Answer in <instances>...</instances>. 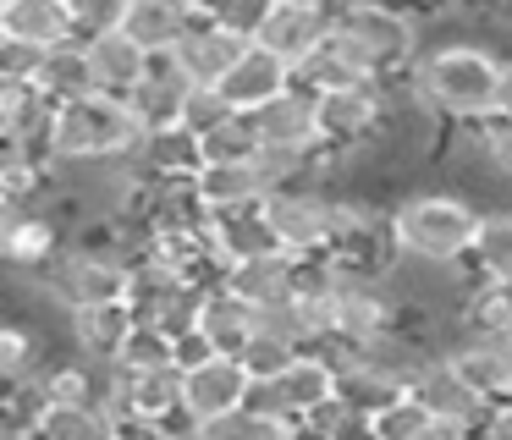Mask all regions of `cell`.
<instances>
[{"label":"cell","mask_w":512,"mask_h":440,"mask_svg":"<svg viewBox=\"0 0 512 440\" xmlns=\"http://www.w3.org/2000/svg\"><path fill=\"white\" fill-rule=\"evenodd\" d=\"M430 105L446 121H490L501 116V88H507V55L479 39H446L413 61Z\"/></svg>","instance_id":"6da1fadb"},{"label":"cell","mask_w":512,"mask_h":440,"mask_svg":"<svg viewBox=\"0 0 512 440\" xmlns=\"http://www.w3.org/2000/svg\"><path fill=\"white\" fill-rule=\"evenodd\" d=\"M479 220H485V209L463 193H408L391 204V237L408 259L463 264L474 253Z\"/></svg>","instance_id":"7a4b0ae2"},{"label":"cell","mask_w":512,"mask_h":440,"mask_svg":"<svg viewBox=\"0 0 512 440\" xmlns=\"http://www.w3.org/2000/svg\"><path fill=\"white\" fill-rule=\"evenodd\" d=\"M138 143H144V127H138L133 105L122 94H105V88L56 105V121H50V149H56V160H78V165L122 160Z\"/></svg>","instance_id":"3957f363"},{"label":"cell","mask_w":512,"mask_h":440,"mask_svg":"<svg viewBox=\"0 0 512 440\" xmlns=\"http://www.w3.org/2000/svg\"><path fill=\"white\" fill-rule=\"evenodd\" d=\"M419 22V11L397 6V0H358V6L336 11V39L364 77H391L424 55Z\"/></svg>","instance_id":"277c9868"},{"label":"cell","mask_w":512,"mask_h":440,"mask_svg":"<svg viewBox=\"0 0 512 440\" xmlns=\"http://www.w3.org/2000/svg\"><path fill=\"white\" fill-rule=\"evenodd\" d=\"M265 215L276 226L281 248L292 253H320L331 248V226H336V187L309 176V182H287L265 193Z\"/></svg>","instance_id":"5b68a950"},{"label":"cell","mask_w":512,"mask_h":440,"mask_svg":"<svg viewBox=\"0 0 512 440\" xmlns=\"http://www.w3.org/2000/svg\"><path fill=\"white\" fill-rule=\"evenodd\" d=\"M380 132H386V88H380V77L320 88V138H325V149H358V143H375Z\"/></svg>","instance_id":"8992f818"},{"label":"cell","mask_w":512,"mask_h":440,"mask_svg":"<svg viewBox=\"0 0 512 440\" xmlns=\"http://www.w3.org/2000/svg\"><path fill=\"white\" fill-rule=\"evenodd\" d=\"M402 325V297L391 292L386 275H347L336 286V336L364 347V341H380L386 330Z\"/></svg>","instance_id":"52a82bcc"},{"label":"cell","mask_w":512,"mask_h":440,"mask_svg":"<svg viewBox=\"0 0 512 440\" xmlns=\"http://www.w3.org/2000/svg\"><path fill=\"white\" fill-rule=\"evenodd\" d=\"M193 77L177 66V50H155L149 55V72L127 88V105H133L138 127L155 132V127H177L188 121V99H193Z\"/></svg>","instance_id":"ba28073f"},{"label":"cell","mask_w":512,"mask_h":440,"mask_svg":"<svg viewBox=\"0 0 512 440\" xmlns=\"http://www.w3.org/2000/svg\"><path fill=\"white\" fill-rule=\"evenodd\" d=\"M446 363L474 385L485 402L512 396V336L507 330H457L446 341Z\"/></svg>","instance_id":"9c48e42d"},{"label":"cell","mask_w":512,"mask_h":440,"mask_svg":"<svg viewBox=\"0 0 512 440\" xmlns=\"http://www.w3.org/2000/svg\"><path fill=\"white\" fill-rule=\"evenodd\" d=\"M413 391L430 402V413L441 418L446 435H479V424H485V413H490V402L452 369V363H446V352L424 363L419 380H413Z\"/></svg>","instance_id":"30bf717a"},{"label":"cell","mask_w":512,"mask_h":440,"mask_svg":"<svg viewBox=\"0 0 512 440\" xmlns=\"http://www.w3.org/2000/svg\"><path fill=\"white\" fill-rule=\"evenodd\" d=\"M138 314L127 297H111V303H83V308H67V330H72V347L78 358H89L94 369H111L122 358L127 336H133Z\"/></svg>","instance_id":"8fae6325"},{"label":"cell","mask_w":512,"mask_h":440,"mask_svg":"<svg viewBox=\"0 0 512 440\" xmlns=\"http://www.w3.org/2000/svg\"><path fill=\"white\" fill-rule=\"evenodd\" d=\"M254 127L265 143H287V149H325L320 138V88H303L298 77H292V88H281L276 99H265V105L254 110Z\"/></svg>","instance_id":"7c38bea8"},{"label":"cell","mask_w":512,"mask_h":440,"mask_svg":"<svg viewBox=\"0 0 512 440\" xmlns=\"http://www.w3.org/2000/svg\"><path fill=\"white\" fill-rule=\"evenodd\" d=\"M331 28H336V11H331V6H309V0H276V6H270V17L259 22L254 44H265V50H276L281 61L298 66Z\"/></svg>","instance_id":"4fadbf2b"},{"label":"cell","mask_w":512,"mask_h":440,"mask_svg":"<svg viewBox=\"0 0 512 440\" xmlns=\"http://www.w3.org/2000/svg\"><path fill=\"white\" fill-rule=\"evenodd\" d=\"M248 44H254V39L232 33L221 17H193L188 33H182L171 50H177V66L193 77V83H221V77L237 66V55H243Z\"/></svg>","instance_id":"5bb4252c"},{"label":"cell","mask_w":512,"mask_h":440,"mask_svg":"<svg viewBox=\"0 0 512 440\" xmlns=\"http://www.w3.org/2000/svg\"><path fill=\"white\" fill-rule=\"evenodd\" d=\"M248 385H254L248 363H243V358H232V352H215L210 363L188 369V385H182V402H188V413L199 418V429H204L210 418H221V413H232V407H243Z\"/></svg>","instance_id":"9a60e30c"},{"label":"cell","mask_w":512,"mask_h":440,"mask_svg":"<svg viewBox=\"0 0 512 440\" xmlns=\"http://www.w3.org/2000/svg\"><path fill=\"white\" fill-rule=\"evenodd\" d=\"M281 88H292V61H281L265 44H248V50L237 55V66L221 77V94L232 99L237 110H248V116H254L265 99H276Z\"/></svg>","instance_id":"2e32d148"},{"label":"cell","mask_w":512,"mask_h":440,"mask_svg":"<svg viewBox=\"0 0 512 440\" xmlns=\"http://www.w3.org/2000/svg\"><path fill=\"white\" fill-rule=\"evenodd\" d=\"M226 286L248 303H276V297L298 292V253L292 248H270V253H248V259H232L226 270Z\"/></svg>","instance_id":"e0dca14e"},{"label":"cell","mask_w":512,"mask_h":440,"mask_svg":"<svg viewBox=\"0 0 512 440\" xmlns=\"http://www.w3.org/2000/svg\"><path fill=\"white\" fill-rule=\"evenodd\" d=\"M133 160L144 165L149 176H199L204 171V138H199V127H188V121L155 127V132H144V143L133 149Z\"/></svg>","instance_id":"ac0fdd59"},{"label":"cell","mask_w":512,"mask_h":440,"mask_svg":"<svg viewBox=\"0 0 512 440\" xmlns=\"http://www.w3.org/2000/svg\"><path fill=\"white\" fill-rule=\"evenodd\" d=\"M39 88H45L56 105H67V99H83L100 88V77H94V61H89V39H61V44H45V61H39Z\"/></svg>","instance_id":"d6986e66"},{"label":"cell","mask_w":512,"mask_h":440,"mask_svg":"<svg viewBox=\"0 0 512 440\" xmlns=\"http://www.w3.org/2000/svg\"><path fill=\"white\" fill-rule=\"evenodd\" d=\"M199 325L210 330V341L221 352H232V358H243V347L259 336V308L248 303V297H237L232 286H210V297H204V314Z\"/></svg>","instance_id":"ffe728a7"},{"label":"cell","mask_w":512,"mask_h":440,"mask_svg":"<svg viewBox=\"0 0 512 440\" xmlns=\"http://www.w3.org/2000/svg\"><path fill=\"white\" fill-rule=\"evenodd\" d=\"M89 61H94V77H100L105 94H122V99H127V88L149 72V50L127 28L94 33V39H89Z\"/></svg>","instance_id":"44dd1931"},{"label":"cell","mask_w":512,"mask_h":440,"mask_svg":"<svg viewBox=\"0 0 512 440\" xmlns=\"http://www.w3.org/2000/svg\"><path fill=\"white\" fill-rule=\"evenodd\" d=\"M50 121H56V99L39 88V77H0V132L50 143Z\"/></svg>","instance_id":"7402d4cb"},{"label":"cell","mask_w":512,"mask_h":440,"mask_svg":"<svg viewBox=\"0 0 512 440\" xmlns=\"http://www.w3.org/2000/svg\"><path fill=\"white\" fill-rule=\"evenodd\" d=\"M0 33H12V39H34V44L78 39L67 0H0Z\"/></svg>","instance_id":"603a6c76"},{"label":"cell","mask_w":512,"mask_h":440,"mask_svg":"<svg viewBox=\"0 0 512 440\" xmlns=\"http://www.w3.org/2000/svg\"><path fill=\"white\" fill-rule=\"evenodd\" d=\"M215 242H221L226 259H248V253L281 248L276 226H270V215H265V198H259V204H243V209H215Z\"/></svg>","instance_id":"cb8c5ba5"},{"label":"cell","mask_w":512,"mask_h":440,"mask_svg":"<svg viewBox=\"0 0 512 440\" xmlns=\"http://www.w3.org/2000/svg\"><path fill=\"white\" fill-rule=\"evenodd\" d=\"M199 198L210 209H243L265 198V176L254 171V160H226V165H204L199 176Z\"/></svg>","instance_id":"d4e9b609"},{"label":"cell","mask_w":512,"mask_h":440,"mask_svg":"<svg viewBox=\"0 0 512 440\" xmlns=\"http://www.w3.org/2000/svg\"><path fill=\"white\" fill-rule=\"evenodd\" d=\"M369 435L375 440H435V435H446V429L419 391H402V396H391L386 407L369 413Z\"/></svg>","instance_id":"484cf974"},{"label":"cell","mask_w":512,"mask_h":440,"mask_svg":"<svg viewBox=\"0 0 512 440\" xmlns=\"http://www.w3.org/2000/svg\"><path fill=\"white\" fill-rule=\"evenodd\" d=\"M188 22H193L188 0H133V11H127V33H133L149 55L171 50V44L188 33Z\"/></svg>","instance_id":"4316f807"},{"label":"cell","mask_w":512,"mask_h":440,"mask_svg":"<svg viewBox=\"0 0 512 440\" xmlns=\"http://www.w3.org/2000/svg\"><path fill=\"white\" fill-rule=\"evenodd\" d=\"M468 264H474V275H490V281L512 286V204H490L485 209Z\"/></svg>","instance_id":"83f0119b"},{"label":"cell","mask_w":512,"mask_h":440,"mask_svg":"<svg viewBox=\"0 0 512 440\" xmlns=\"http://www.w3.org/2000/svg\"><path fill=\"white\" fill-rule=\"evenodd\" d=\"M34 440H111V418L100 402H50Z\"/></svg>","instance_id":"f1b7e54d"},{"label":"cell","mask_w":512,"mask_h":440,"mask_svg":"<svg viewBox=\"0 0 512 440\" xmlns=\"http://www.w3.org/2000/svg\"><path fill=\"white\" fill-rule=\"evenodd\" d=\"M292 77H298L303 88H342V83H369V77L353 66V55L342 50V39H336V28L325 33V39L314 44V50L303 55L298 66H292Z\"/></svg>","instance_id":"f546056e"},{"label":"cell","mask_w":512,"mask_h":440,"mask_svg":"<svg viewBox=\"0 0 512 440\" xmlns=\"http://www.w3.org/2000/svg\"><path fill=\"white\" fill-rule=\"evenodd\" d=\"M204 138V165H226V160H254L259 154V127H254V116L248 110H237V116H226V121H215V127H204L199 132Z\"/></svg>","instance_id":"4dcf8cb0"},{"label":"cell","mask_w":512,"mask_h":440,"mask_svg":"<svg viewBox=\"0 0 512 440\" xmlns=\"http://www.w3.org/2000/svg\"><path fill=\"white\" fill-rule=\"evenodd\" d=\"M116 363H122V369H155V363H177V336H171V330H160V325H149V319H138Z\"/></svg>","instance_id":"1f68e13d"},{"label":"cell","mask_w":512,"mask_h":440,"mask_svg":"<svg viewBox=\"0 0 512 440\" xmlns=\"http://www.w3.org/2000/svg\"><path fill=\"white\" fill-rule=\"evenodd\" d=\"M67 11H72V28H78V39H94V33L127 28V11H133V0H67Z\"/></svg>","instance_id":"d6a6232c"},{"label":"cell","mask_w":512,"mask_h":440,"mask_svg":"<svg viewBox=\"0 0 512 440\" xmlns=\"http://www.w3.org/2000/svg\"><path fill=\"white\" fill-rule=\"evenodd\" d=\"M270 435H281V429L265 413H254V407H232V413L210 418L199 429V440H270Z\"/></svg>","instance_id":"836d02e7"},{"label":"cell","mask_w":512,"mask_h":440,"mask_svg":"<svg viewBox=\"0 0 512 440\" xmlns=\"http://www.w3.org/2000/svg\"><path fill=\"white\" fill-rule=\"evenodd\" d=\"M45 363H39V341L28 325H6V336H0V380H23V374H39Z\"/></svg>","instance_id":"e575fe53"},{"label":"cell","mask_w":512,"mask_h":440,"mask_svg":"<svg viewBox=\"0 0 512 440\" xmlns=\"http://www.w3.org/2000/svg\"><path fill=\"white\" fill-rule=\"evenodd\" d=\"M298 352H303V347H292V341H281V336H270V330H259V336L243 347V363H248V374H254V380H276V374L287 369Z\"/></svg>","instance_id":"d590c367"},{"label":"cell","mask_w":512,"mask_h":440,"mask_svg":"<svg viewBox=\"0 0 512 440\" xmlns=\"http://www.w3.org/2000/svg\"><path fill=\"white\" fill-rule=\"evenodd\" d=\"M259 330H270V336L292 341V347H309V325H303L298 292H292V297H276V303H259Z\"/></svg>","instance_id":"8d00e7d4"},{"label":"cell","mask_w":512,"mask_h":440,"mask_svg":"<svg viewBox=\"0 0 512 440\" xmlns=\"http://www.w3.org/2000/svg\"><path fill=\"white\" fill-rule=\"evenodd\" d=\"M226 116H237V105L221 94V83H199L193 88V99H188V127H215V121H226Z\"/></svg>","instance_id":"74e56055"},{"label":"cell","mask_w":512,"mask_h":440,"mask_svg":"<svg viewBox=\"0 0 512 440\" xmlns=\"http://www.w3.org/2000/svg\"><path fill=\"white\" fill-rule=\"evenodd\" d=\"M39 61H45V44L0 33V77H34Z\"/></svg>","instance_id":"f35d334b"},{"label":"cell","mask_w":512,"mask_h":440,"mask_svg":"<svg viewBox=\"0 0 512 440\" xmlns=\"http://www.w3.org/2000/svg\"><path fill=\"white\" fill-rule=\"evenodd\" d=\"M215 352H221V347L210 341V330H204V325H193V330H182V336H177V363H182V369H199V363L215 358Z\"/></svg>","instance_id":"ab89813d"},{"label":"cell","mask_w":512,"mask_h":440,"mask_svg":"<svg viewBox=\"0 0 512 440\" xmlns=\"http://www.w3.org/2000/svg\"><path fill=\"white\" fill-rule=\"evenodd\" d=\"M490 165L501 182H512V116H490Z\"/></svg>","instance_id":"60d3db41"},{"label":"cell","mask_w":512,"mask_h":440,"mask_svg":"<svg viewBox=\"0 0 512 440\" xmlns=\"http://www.w3.org/2000/svg\"><path fill=\"white\" fill-rule=\"evenodd\" d=\"M479 435L512 440V396H507V402H490V413H485V424H479Z\"/></svg>","instance_id":"b9f144b4"},{"label":"cell","mask_w":512,"mask_h":440,"mask_svg":"<svg viewBox=\"0 0 512 440\" xmlns=\"http://www.w3.org/2000/svg\"><path fill=\"white\" fill-rule=\"evenodd\" d=\"M397 6H408V11H419V17H446V11L457 6V0H397Z\"/></svg>","instance_id":"7bdbcfd3"},{"label":"cell","mask_w":512,"mask_h":440,"mask_svg":"<svg viewBox=\"0 0 512 440\" xmlns=\"http://www.w3.org/2000/svg\"><path fill=\"white\" fill-rule=\"evenodd\" d=\"M188 11H193V17H221L226 0H188Z\"/></svg>","instance_id":"ee69618b"},{"label":"cell","mask_w":512,"mask_h":440,"mask_svg":"<svg viewBox=\"0 0 512 440\" xmlns=\"http://www.w3.org/2000/svg\"><path fill=\"white\" fill-rule=\"evenodd\" d=\"M309 6H325V0H309Z\"/></svg>","instance_id":"f6af8a7d"}]
</instances>
